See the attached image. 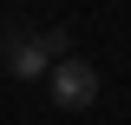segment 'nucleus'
<instances>
[{
  "instance_id": "f257e3e1",
  "label": "nucleus",
  "mask_w": 131,
  "mask_h": 125,
  "mask_svg": "<svg viewBox=\"0 0 131 125\" xmlns=\"http://www.w3.org/2000/svg\"><path fill=\"white\" fill-rule=\"evenodd\" d=\"M0 59H7L13 79H52V66L66 59V26H52V33H7Z\"/></svg>"
},
{
  "instance_id": "f03ea898",
  "label": "nucleus",
  "mask_w": 131,
  "mask_h": 125,
  "mask_svg": "<svg viewBox=\"0 0 131 125\" xmlns=\"http://www.w3.org/2000/svg\"><path fill=\"white\" fill-rule=\"evenodd\" d=\"M46 92H52V105H66V112H85V105H98V73H92V59H72V53H66V59L52 66Z\"/></svg>"
}]
</instances>
